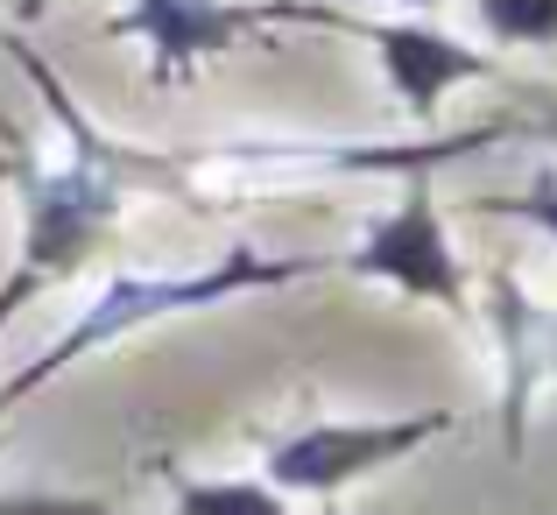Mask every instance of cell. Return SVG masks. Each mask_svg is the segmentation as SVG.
Here are the masks:
<instances>
[{
    "instance_id": "1",
    "label": "cell",
    "mask_w": 557,
    "mask_h": 515,
    "mask_svg": "<svg viewBox=\"0 0 557 515\" xmlns=\"http://www.w3.org/2000/svg\"><path fill=\"white\" fill-rule=\"evenodd\" d=\"M14 57H22L28 85L42 93L50 121L64 127V156L14 170V176H22V184H14V191H22V255H14L8 283H0V326L22 318L50 283H64V275L85 269V255L99 247V233L121 219L127 184L149 170L141 156H127L121 142H107L92 121H85V107L57 85V71L42 64L28 42H14Z\"/></svg>"
},
{
    "instance_id": "2",
    "label": "cell",
    "mask_w": 557,
    "mask_h": 515,
    "mask_svg": "<svg viewBox=\"0 0 557 515\" xmlns=\"http://www.w3.org/2000/svg\"><path fill=\"white\" fill-rule=\"evenodd\" d=\"M325 261L311 255H255V247H233V255L205 261V269H184V275H113V283H99V297L85 304V318L71 332H57L50 346L36 353V360H22L8 381H0V417H14V409L28 403V395L42 389V381H57L64 367H78L85 353L127 340V332L141 326H163V318H190V311H212V304H233V297H255V290H283V283H304V275H318Z\"/></svg>"
},
{
    "instance_id": "3",
    "label": "cell",
    "mask_w": 557,
    "mask_h": 515,
    "mask_svg": "<svg viewBox=\"0 0 557 515\" xmlns=\"http://www.w3.org/2000/svg\"><path fill=\"white\" fill-rule=\"evenodd\" d=\"M451 409H409V417H354V424H304L269 445V488L283 494H346L354 480H374L388 466L417 459L431 438L451 431Z\"/></svg>"
},
{
    "instance_id": "4",
    "label": "cell",
    "mask_w": 557,
    "mask_h": 515,
    "mask_svg": "<svg viewBox=\"0 0 557 515\" xmlns=\"http://www.w3.org/2000/svg\"><path fill=\"white\" fill-rule=\"evenodd\" d=\"M275 22H339L325 8H297V0H121L113 36H135L149 50L156 85L190 78L205 57L233 50V42L261 36Z\"/></svg>"
},
{
    "instance_id": "5",
    "label": "cell",
    "mask_w": 557,
    "mask_h": 515,
    "mask_svg": "<svg viewBox=\"0 0 557 515\" xmlns=\"http://www.w3.org/2000/svg\"><path fill=\"white\" fill-rule=\"evenodd\" d=\"M487 142L480 135H445V142H403V149H374V142H226V149H198L184 163H170L177 176H219V184H297V176H354V170H409L423 176L445 156H466Z\"/></svg>"
},
{
    "instance_id": "6",
    "label": "cell",
    "mask_w": 557,
    "mask_h": 515,
    "mask_svg": "<svg viewBox=\"0 0 557 515\" xmlns=\"http://www.w3.org/2000/svg\"><path fill=\"white\" fill-rule=\"evenodd\" d=\"M346 275L388 283V290H403V297H423V304H437V311L466 318V269L445 241V219H437V198H431L423 176H409L403 205L368 226V241L346 255Z\"/></svg>"
},
{
    "instance_id": "7",
    "label": "cell",
    "mask_w": 557,
    "mask_h": 515,
    "mask_svg": "<svg viewBox=\"0 0 557 515\" xmlns=\"http://www.w3.org/2000/svg\"><path fill=\"white\" fill-rule=\"evenodd\" d=\"M494 340H502V438L508 452L530 445V409L544 395V381L557 375V311H544L536 297H522L516 275H494Z\"/></svg>"
},
{
    "instance_id": "8",
    "label": "cell",
    "mask_w": 557,
    "mask_h": 515,
    "mask_svg": "<svg viewBox=\"0 0 557 515\" xmlns=\"http://www.w3.org/2000/svg\"><path fill=\"white\" fill-rule=\"evenodd\" d=\"M368 42H374L381 71H388V93L403 99L417 121H431L437 99H445L451 85L487 78V57L480 50L437 36V28H417V22H381V28H368Z\"/></svg>"
},
{
    "instance_id": "9",
    "label": "cell",
    "mask_w": 557,
    "mask_h": 515,
    "mask_svg": "<svg viewBox=\"0 0 557 515\" xmlns=\"http://www.w3.org/2000/svg\"><path fill=\"white\" fill-rule=\"evenodd\" d=\"M170 515H297V508L269 480H177Z\"/></svg>"
},
{
    "instance_id": "10",
    "label": "cell",
    "mask_w": 557,
    "mask_h": 515,
    "mask_svg": "<svg viewBox=\"0 0 557 515\" xmlns=\"http://www.w3.org/2000/svg\"><path fill=\"white\" fill-rule=\"evenodd\" d=\"M480 22L502 42H557V0H480Z\"/></svg>"
},
{
    "instance_id": "11",
    "label": "cell",
    "mask_w": 557,
    "mask_h": 515,
    "mask_svg": "<svg viewBox=\"0 0 557 515\" xmlns=\"http://www.w3.org/2000/svg\"><path fill=\"white\" fill-rule=\"evenodd\" d=\"M0 515H113L92 494H0Z\"/></svg>"
},
{
    "instance_id": "12",
    "label": "cell",
    "mask_w": 557,
    "mask_h": 515,
    "mask_svg": "<svg viewBox=\"0 0 557 515\" xmlns=\"http://www.w3.org/2000/svg\"><path fill=\"white\" fill-rule=\"evenodd\" d=\"M487 205H494V212L530 219V226H544L557 241V176H536V191H522V198H487Z\"/></svg>"
},
{
    "instance_id": "13",
    "label": "cell",
    "mask_w": 557,
    "mask_h": 515,
    "mask_svg": "<svg viewBox=\"0 0 557 515\" xmlns=\"http://www.w3.org/2000/svg\"><path fill=\"white\" fill-rule=\"evenodd\" d=\"M403 8H445V0H403Z\"/></svg>"
},
{
    "instance_id": "14",
    "label": "cell",
    "mask_w": 557,
    "mask_h": 515,
    "mask_svg": "<svg viewBox=\"0 0 557 515\" xmlns=\"http://www.w3.org/2000/svg\"><path fill=\"white\" fill-rule=\"evenodd\" d=\"M550 127H557V113H550Z\"/></svg>"
}]
</instances>
